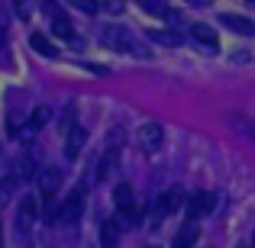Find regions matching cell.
Here are the masks:
<instances>
[{"instance_id": "obj_1", "label": "cell", "mask_w": 255, "mask_h": 248, "mask_svg": "<svg viewBox=\"0 0 255 248\" xmlns=\"http://www.w3.org/2000/svg\"><path fill=\"white\" fill-rule=\"evenodd\" d=\"M100 42H104L107 49H117V52H136L139 58H149L145 45H139L136 39H132V32L126 29V26H117V23L104 26V29H100Z\"/></svg>"}, {"instance_id": "obj_2", "label": "cell", "mask_w": 255, "mask_h": 248, "mask_svg": "<svg viewBox=\"0 0 255 248\" xmlns=\"http://www.w3.org/2000/svg\"><path fill=\"white\" fill-rule=\"evenodd\" d=\"M213 206H217V193H210V190L191 193V197H187V219H194V223H197L200 216H210Z\"/></svg>"}, {"instance_id": "obj_3", "label": "cell", "mask_w": 255, "mask_h": 248, "mask_svg": "<svg viewBox=\"0 0 255 248\" xmlns=\"http://www.w3.org/2000/svg\"><path fill=\"white\" fill-rule=\"evenodd\" d=\"M136 142L142 152H155L162 145V123H142L136 132Z\"/></svg>"}, {"instance_id": "obj_4", "label": "cell", "mask_w": 255, "mask_h": 248, "mask_svg": "<svg viewBox=\"0 0 255 248\" xmlns=\"http://www.w3.org/2000/svg\"><path fill=\"white\" fill-rule=\"evenodd\" d=\"M191 39H194V45H197V49L210 52V55L220 49V39H217V32H213L207 23H197V26H191Z\"/></svg>"}, {"instance_id": "obj_5", "label": "cell", "mask_w": 255, "mask_h": 248, "mask_svg": "<svg viewBox=\"0 0 255 248\" xmlns=\"http://www.w3.org/2000/svg\"><path fill=\"white\" fill-rule=\"evenodd\" d=\"M181 206H187L184 193L181 190H165V193H158V200H155V216L162 219V216H168V213H178Z\"/></svg>"}, {"instance_id": "obj_6", "label": "cell", "mask_w": 255, "mask_h": 248, "mask_svg": "<svg viewBox=\"0 0 255 248\" xmlns=\"http://www.w3.org/2000/svg\"><path fill=\"white\" fill-rule=\"evenodd\" d=\"M36 177H39V193H42L45 200H52L58 193V187H62V171H58V167H42Z\"/></svg>"}, {"instance_id": "obj_7", "label": "cell", "mask_w": 255, "mask_h": 248, "mask_svg": "<svg viewBox=\"0 0 255 248\" xmlns=\"http://www.w3.org/2000/svg\"><path fill=\"white\" fill-rule=\"evenodd\" d=\"M81 206H84V187H78L75 193H68V200L62 203V213H58V223H75L81 216Z\"/></svg>"}, {"instance_id": "obj_8", "label": "cell", "mask_w": 255, "mask_h": 248, "mask_svg": "<svg viewBox=\"0 0 255 248\" xmlns=\"http://www.w3.org/2000/svg\"><path fill=\"white\" fill-rule=\"evenodd\" d=\"M36 216H39V203H36V197H32V193H26V197L19 200V210H16L19 229H29V226L36 223Z\"/></svg>"}, {"instance_id": "obj_9", "label": "cell", "mask_w": 255, "mask_h": 248, "mask_svg": "<svg viewBox=\"0 0 255 248\" xmlns=\"http://www.w3.org/2000/svg\"><path fill=\"white\" fill-rule=\"evenodd\" d=\"M113 203H117V213H136L132 187L129 184H117V190H113Z\"/></svg>"}, {"instance_id": "obj_10", "label": "cell", "mask_w": 255, "mask_h": 248, "mask_svg": "<svg viewBox=\"0 0 255 248\" xmlns=\"http://www.w3.org/2000/svg\"><path fill=\"white\" fill-rule=\"evenodd\" d=\"M220 19H223V26H230V29L239 32V36H252V32H255V23H252L249 16H239V13H223Z\"/></svg>"}, {"instance_id": "obj_11", "label": "cell", "mask_w": 255, "mask_h": 248, "mask_svg": "<svg viewBox=\"0 0 255 248\" xmlns=\"http://www.w3.org/2000/svg\"><path fill=\"white\" fill-rule=\"evenodd\" d=\"M84 142H87V132L81 129V126H71V129H68V142H65V155L78 158V152L84 149Z\"/></svg>"}, {"instance_id": "obj_12", "label": "cell", "mask_w": 255, "mask_h": 248, "mask_svg": "<svg viewBox=\"0 0 255 248\" xmlns=\"http://www.w3.org/2000/svg\"><path fill=\"white\" fill-rule=\"evenodd\" d=\"M100 245H104V248H117L120 245V226H117V219H104V223H100Z\"/></svg>"}, {"instance_id": "obj_13", "label": "cell", "mask_w": 255, "mask_h": 248, "mask_svg": "<svg viewBox=\"0 0 255 248\" xmlns=\"http://www.w3.org/2000/svg\"><path fill=\"white\" fill-rule=\"evenodd\" d=\"M36 171H39V162H36V155H19L16 167H13V177H16V180H29Z\"/></svg>"}, {"instance_id": "obj_14", "label": "cell", "mask_w": 255, "mask_h": 248, "mask_svg": "<svg viewBox=\"0 0 255 248\" xmlns=\"http://www.w3.org/2000/svg\"><path fill=\"white\" fill-rule=\"evenodd\" d=\"M194 242H197V223H194V219H187V223L181 226V232L174 236V245L171 248H191Z\"/></svg>"}, {"instance_id": "obj_15", "label": "cell", "mask_w": 255, "mask_h": 248, "mask_svg": "<svg viewBox=\"0 0 255 248\" xmlns=\"http://www.w3.org/2000/svg\"><path fill=\"white\" fill-rule=\"evenodd\" d=\"M49 16H52V32H55L58 39H75V36H71V23L62 16V10L49 6Z\"/></svg>"}, {"instance_id": "obj_16", "label": "cell", "mask_w": 255, "mask_h": 248, "mask_svg": "<svg viewBox=\"0 0 255 248\" xmlns=\"http://www.w3.org/2000/svg\"><path fill=\"white\" fill-rule=\"evenodd\" d=\"M45 123H52V106H36V110H32V116H29V123H26V129H29V132H39Z\"/></svg>"}, {"instance_id": "obj_17", "label": "cell", "mask_w": 255, "mask_h": 248, "mask_svg": "<svg viewBox=\"0 0 255 248\" xmlns=\"http://www.w3.org/2000/svg\"><path fill=\"white\" fill-rule=\"evenodd\" d=\"M149 39L158 45H178L181 42V32L178 29H149Z\"/></svg>"}, {"instance_id": "obj_18", "label": "cell", "mask_w": 255, "mask_h": 248, "mask_svg": "<svg viewBox=\"0 0 255 248\" xmlns=\"http://www.w3.org/2000/svg\"><path fill=\"white\" fill-rule=\"evenodd\" d=\"M29 45H32V49H36V52H39V55H45V58H52V55H58V52H55V45H52V42H49V39H45V36H42V32H36V36H32V39H29Z\"/></svg>"}, {"instance_id": "obj_19", "label": "cell", "mask_w": 255, "mask_h": 248, "mask_svg": "<svg viewBox=\"0 0 255 248\" xmlns=\"http://www.w3.org/2000/svg\"><path fill=\"white\" fill-rule=\"evenodd\" d=\"M16 184H19V180H16V177H13V174H6V177H3V180H0V206H3V203H6V200H10V193H13V190H16Z\"/></svg>"}, {"instance_id": "obj_20", "label": "cell", "mask_w": 255, "mask_h": 248, "mask_svg": "<svg viewBox=\"0 0 255 248\" xmlns=\"http://www.w3.org/2000/svg\"><path fill=\"white\" fill-rule=\"evenodd\" d=\"M113 165H117V152H107V155H100V162H97V174H100V177H107V174L113 171Z\"/></svg>"}, {"instance_id": "obj_21", "label": "cell", "mask_w": 255, "mask_h": 248, "mask_svg": "<svg viewBox=\"0 0 255 248\" xmlns=\"http://www.w3.org/2000/svg\"><path fill=\"white\" fill-rule=\"evenodd\" d=\"M142 10L145 13H155V16H168L171 6H165L162 0H142Z\"/></svg>"}, {"instance_id": "obj_22", "label": "cell", "mask_w": 255, "mask_h": 248, "mask_svg": "<svg viewBox=\"0 0 255 248\" xmlns=\"http://www.w3.org/2000/svg\"><path fill=\"white\" fill-rule=\"evenodd\" d=\"M78 6H81L84 13H97V0H78Z\"/></svg>"}, {"instance_id": "obj_23", "label": "cell", "mask_w": 255, "mask_h": 248, "mask_svg": "<svg viewBox=\"0 0 255 248\" xmlns=\"http://www.w3.org/2000/svg\"><path fill=\"white\" fill-rule=\"evenodd\" d=\"M6 42V32H3V26H0V45H3Z\"/></svg>"}, {"instance_id": "obj_24", "label": "cell", "mask_w": 255, "mask_h": 248, "mask_svg": "<svg viewBox=\"0 0 255 248\" xmlns=\"http://www.w3.org/2000/svg\"><path fill=\"white\" fill-rule=\"evenodd\" d=\"M0 245H3V229H0Z\"/></svg>"}, {"instance_id": "obj_25", "label": "cell", "mask_w": 255, "mask_h": 248, "mask_svg": "<svg viewBox=\"0 0 255 248\" xmlns=\"http://www.w3.org/2000/svg\"><path fill=\"white\" fill-rule=\"evenodd\" d=\"M252 248H255V232H252Z\"/></svg>"}]
</instances>
